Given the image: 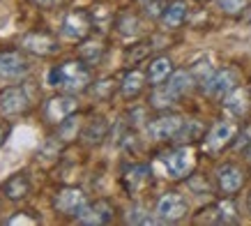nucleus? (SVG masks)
<instances>
[{
    "label": "nucleus",
    "mask_w": 251,
    "mask_h": 226,
    "mask_svg": "<svg viewBox=\"0 0 251 226\" xmlns=\"http://www.w3.org/2000/svg\"><path fill=\"white\" fill-rule=\"evenodd\" d=\"M115 217V208L111 201L106 198H99L95 203H88L83 210L78 212V217L74 219L76 224H85V226H101V224H108L113 222Z\"/></svg>",
    "instance_id": "13"
},
{
    "label": "nucleus",
    "mask_w": 251,
    "mask_h": 226,
    "mask_svg": "<svg viewBox=\"0 0 251 226\" xmlns=\"http://www.w3.org/2000/svg\"><path fill=\"white\" fill-rule=\"evenodd\" d=\"M203 215H198L196 222H210V224H237L240 217H237V205L235 201L226 196L224 201L210 205L205 210H201Z\"/></svg>",
    "instance_id": "14"
},
{
    "label": "nucleus",
    "mask_w": 251,
    "mask_h": 226,
    "mask_svg": "<svg viewBox=\"0 0 251 226\" xmlns=\"http://www.w3.org/2000/svg\"><path fill=\"white\" fill-rule=\"evenodd\" d=\"M247 208H249V212H251V192H249V198H247Z\"/></svg>",
    "instance_id": "38"
},
{
    "label": "nucleus",
    "mask_w": 251,
    "mask_h": 226,
    "mask_svg": "<svg viewBox=\"0 0 251 226\" xmlns=\"http://www.w3.org/2000/svg\"><path fill=\"white\" fill-rule=\"evenodd\" d=\"M88 203H90V201H88V194H85L81 187H76V185H65V187L58 189L53 194V198H51V205H53L55 215L67 217V219H76L78 212L83 210Z\"/></svg>",
    "instance_id": "3"
},
{
    "label": "nucleus",
    "mask_w": 251,
    "mask_h": 226,
    "mask_svg": "<svg viewBox=\"0 0 251 226\" xmlns=\"http://www.w3.org/2000/svg\"><path fill=\"white\" fill-rule=\"evenodd\" d=\"M237 136V125L233 120H219L207 129V134L203 136V148L207 152H221L224 148L233 145Z\"/></svg>",
    "instance_id": "11"
},
{
    "label": "nucleus",
    "mask_w": 251,
    "mask_h": 226,
    "mask_svg": "<svg viewBox=\"0 0 251 226\" xmlns=\"http://www.w3.org/2000/svg\"><path fill=\"white\" fill-rule=\"evenodd\" d=\"M30 58L19 49H0V81H21L30 74Z\"/></svg>",
    "instance_id": "5"
},
{
    "label": "nucleus",
    "mask_w": 251,
    "mask_h": 226,
    "mask_svg": "<svg viewBox=\"0 0 251 226\" xmlns=\"http://www.w3.org/2000/svg\"><path fill=\"white\" fill-rule=\"evenodd\" d=\"M214 2H217V7H219L224 14L237 16V14H242L244 9L249 7L251 0H214Z\"/></svg>",
    "instance_id": "30"
},
{
    "label": "nucleus",
    "mask_w": 251,
    "mask_h": 226,
    "mask_svg": "<svg viewBox=\"0 0 251 226\" xmlns=\"http://www.w3.org/2000/svg\"><path fill=\"white\" fill-rule=\"evenodd\" d=\"M19 46H21L25 53H32V56H39V58H51V56H55V53L60 51L58 37H55L53 32L44 30V28H39V30H28L21 37Z\"/></svg>",
    "instance_id": "8"
},
{
    "label": "nucleus",
    "mask_w": 251,
    "mask_h": 226,
    "mask_svg": "<svg viewBox=\"0 0 251 226\" xmlns=\"http://www.w3.org/2000/svg\"><path fill=\"white\" fill-rule=\"evenodd\" d=\"M152 180V171H150V166L148 164H131L125 169V173H122L120 182L125 192L129 196L138 194L141 189H145V185Z\"/></svg>",
    "instance_id": "17"
},
{
    "label": "nucleus",
    "mask_w": 251,
    "mask_h": 226,
    "mask_svg": "<svg viewBox=\"0 0 251 226\" xmlns=\"http://www.w3.org/2000/svg\"><path fill=\"white\" fill-rule=\"evenodd\" d=\"M251 145V125L244 132H237V136H235V141H233V148L235 150H247Z\"/></svg>",
    "instance_id": "33"
},
{
    "label": "nucleus",
    "mask_w": 251,
    "mask_h": 226,
    "mask_svg": "<svg viewBox=\"0 0 251 226\" xmlns=\"http://www.w3.org/2000/svg\"><path fill=\"white\" fill-rule=\"evenodd\" d=\"M78 111V99L76 95H69V92H58L53 97H49L42 104V118L46 125H60L65 118H69L72 113Z\"/></svg>",
    "instance_id": "7"
},
{
    "label": "nucleus",
    "mask_w": 251,
    "mask_h": 226,
    "mask_svg": "<svg viewBox=\"0 0 251 226\" xmlns=\"http://www.w3.org/2000/svg\"><path fill=\"white\" fill-rule=\"evenodd\" d=\"M224 109L233 115V118H247L251 111V90L244 85H235L233 90L224 97Z\"/></svg>",
    "instance_id": "18"
},
{
    "label": "nucleus",
    "mask_w": 251,
    "mask_h": 226,
    "mask_svg": "<svg viewBox=\"0 0 251 226\" xmlns=\"http://www.w3.org/2000/svg\"><path fill=\"white\" fill-rule=\"evenodd\" d=\"M244 159H247V162H249V164H251V145H249V148H247V150H244Z\"/></svg>",
    "instance_id": "37"
},
{
    "label": "nucleus",
    "mask_w": 251,
    "mask_h": 226,
    "mask_svg": "<svg viewBox=\"0 0 251 226\" xmlns=\"http://www.w3.org/2000/svg\"><path fill=\"white\" fill-rule=\"evenodd\" d=\"M95 28L92 26V16L90 12L85 9H72L67 14L62 16L60 23V35L65 39H72V42H81L90 35V30Z\"/></svg>",
    "instance_id": "10"
},
{
    "label": "nucleus",
    "mask_w": 251,
    "mask_h": 226,
    "mask_svg": "<svg viewBox=\"0 0 251 226\" xmlns=\"http://www.w3.org/2000/svg\"><path fill=\"white\" fill-rule=\"evenodd\" d=\"M32 111V97L23 85H7L0 90V118L12 120Z\"/></svg>",
    "instance_id": "2"
},
{
    "label": "nucleus",
    "mask_w": 251,
    "mask_h": 226,
    "mask_svg": "<svg viewBox=\"0 0 251 226\" xmlns=\"http://www.w3.org/2000/svg\"><path fill=\"white\" fill-rule=\"evenodd\" d=\"M136 2H148V0H136Z\"/></svg>",
    "instance_id": "39"
},
{
    "label": "nucleus",
    "mask_w": 251,
    "mask_h": 226,
    "mask_svg": "<svg viewBox=\"0 0 251 226\" xmlns=\"http://www.w3.org/2000/svg\"><path fill=\"white\" fill-rule=\"evenodd\" d=\"M184 125V118L182 115H177V113H164L159 118H152V120L145 125V134L150 141H175L177 134H180V129Z\"/></svg>",
    "instance_id": "9"
},
{
    "label": "nucleus",
    "mask_w": 251,
    "mask_h": 226,
    "mask_svg": "<svg viewBox=\"0 0 251 226\" xmlns=\"http://www.w3.org/2000/svg\"><path fill=\"white\" fill-rule=\"evenodd\" d=\"M166 5L168 2H164V0H148V2H145V16H150V19H161Z\"/></svg>",
    "instance_id": "32"
},
{
    "label": "nucleus",
    "mask_w": 251,
    "mask_h": 226,
    "mask_svg": "<svg viewBox=\"0 0 251 226\" xmlns=\"http://www.w3.org/2000/svg\"><path fill=\"white\" fill-rule=\"evenodd\" d=\"M194 83H196V79H194V74H191L189 69H175L173 74L168 76L166 88L180 99L182 95H187V92L194 88Z\"/></svg>",
    "instance_id": "24"
},
{
    "label": "nucleus",
    "mask_w": 251,
    "mask_h": 226,
    "mask_svg": "<svg viewBox=\"0 0 251 226\" xmlns=\"http://www.w3.org/2000/svg\"><path fill=\"white\" fill-rule=\"evenodd\" d=\"M9 125L7 122H0V148H2V145H5V141H7V136H9Z\"/></svg>",
    "instance_id": "35"
},
{
    "label": "nucleus",
    "mask_w": 251,
    "mask_h": 226,
    "mask_svg": "<svg viewBox=\"0 0 251 226\" xmlns=\"http://www.w3.org/2000/svg\"><path fill=\"white\" fill-rule=\"evenodd\" d=\"M106 129H108V125L104 118H92L83 127V132H81V139H83L88 145H99L106 139Z\"/></svg>",
    "instance_id": "26"
},
{
    "label": "nucleus",
    "mask_w": 251,
    "mask_h": 226,
    "mask_svg": "<svg viewBox=\"0 0 251 226\" xmlns=\"http://www.w3.org/2000/svg\"><path fill=\"white\" fill-rule=\"evenodd\" d=\"M189 212V201L184 198V194L180 192H164L154 203V217L159 224H175L180 219L187 217Z\"/></svg>",
    "instance_id": "4"
},
{
    "label": "nucleus",
    "mask_w": 251,
    "mask_h": 226,
    "mask_svg": "<svg viewBox=\"0 0 251 226\" xmlns=\"http://www.w3.org/2000/svg\"><path fill=\"white\" fill-rule=\"evenodd\" d=\"M30 5H35V7L39 9H55L62 5V0H28Z\"/></svg>",
    "instance_id": "34"
},
{
    "label": "nucleus",
    "mask_w": 251,
    "mask_h": 226,
    "mask_svg": "<svg viewBox=\"0 0 251 226\" xmlns=\"http://www.w3.org/2000/svg\"><path fill=\"white\" fill-rule=\"evenodd\" d=\"M90 88H92V92H95V97H99V99H106L108 95L115 90V85H113L111 79H104V81H99V83H92Z\"/></svg>",
    "instance_id": "31"
},
{
    "label": "nucleus",
    "mask_w": 251,
    "mask_h": 226,
    "mask_svg": "<svg viewBox=\"0 0 251 226\" xmlns=\"http://www.w3.org/2000/svg\"><path fill=\"white\" fill-rule=\"evenodd\" d=\"M173 60L168 56H157L148 62V69H145V76H148V83L150 85H161V83L168 81V76L173 74Z\"/></svg>",
    "instance_id": "20"
},
{
    "label": "nucleus",
    "mask_w": 251,
    "mask_h": 226,
    "mask_svg": "<svg viewBox=\"0 0 251 226\" xmlns=\"http://www.w3.org/2000/svg\"><path fill=\"white\" fill-rule=\"evenodd\" d=\"M115 28H118V32L127 35V37H136L138 30H141V21L134 14H122V16H118Z\"/></svg>",
    "instance_id": "28"
},
{
    "label": "nucleus",
    "mask_w": 251,
    "mask_h": 226,
    "mask_svg": "<svg viewBox=\"0 0 251 226\" xmlns=\"http://www.w3.org/2000/svg\"><path fill=\"white\" fill-rule=\"evenodd\" d=\"M145 83H148V76H145L141 69H129L120 81V95L125 99H136L138 95L143 92Z\"/></svg>",
    "instance_id": "21"
},
{
    "label": "nucleus",
    "mask_w": 251,
    "mask_h": 226,
    "mask_svg": "<svg viewBox=\"0 0 251 226\" xmlns=\"http://www.w3.org/2000/svg\"><path fill=\"white\" fill-rule=\"evenodd\" d=\"M104 53H106V46L99 37H85L81 39V44H78V58L88 65H99V60L104 58Z\"/></svg>",
    "instance_id": "22"
},
{
    "label": "nucleus",
    "mask_w": 251,
    "mask_h": 226,
    "mask_svg": "<svg viewBox=\"0 0 251 226\" xmlns=\"http://www.w3.org/2000/svg\"><path fill=\"white\" fill-rule=\"evenodd\" d=\"M62 141H58L55 136H49L44 143L37 148V152H35V162L42 166H53L58 164V159H60V152H62Z\"/></svg>",
    "instance_id": "23"
},
{
    "label": "nucleus",
    "mask_w": 251,
    "mask_h": 226,
    "mask_svg": "<svg viewBox=\"0 0 251 226\" xmlns=\"http://www.w3.org/2000/svg\"><path fill=\"white\" fill-rule=\"evenodd\" d=\"M49 85L58 92H69V95H81V92L90 90L92 85V72L90 65L83 62L81 58L74 60H62L49 69L46 76Z\"/></svg>",
    "instance_id": "1"
},
{
    "label": "nucleus",
    "mask_w": 251,
    "mask_h": 226,
    "mask_svg": "<svg viewBox=\"0 0 251 226\" xmlns=\"http://www.w3.org/2000/svg\"><path fill=\"white\" fill-rule=\"evenodd\" d=\"M32 192V180L28 171H16L2 182V198H7L9 203H21L25 201Z\"/></svg>",
    "instance_id": "16"
},
{
    "label": "nucleus",
    "mask_w": 251,
    "mask_h": 226,
    "mask_svg": "<svg viewBox=\"0 0 251 226\" xmlns=\"http://www.w3.org/2000/svg\"><path fill=\"white\" fill-rule=\"evenodd\" d=\"M175 102H177V97L168 90L164 83H161V85H154L152 95L148 97V104L152 106V109H159V111H164V109H168V106H173Z\"/></svg>",
    "instance_id": "27"
},
{
    "label": "nucleus",
    "mask_w": 251,
    "mask_h": 226,
    "mask_svg": "<svg viewBox=\"0 0 251 226\" xmlns=\"http://www.w3.org/2000/svg\"><path fill=\"white\" fill-rule=\"evenodd\" d=\"M203 125L198 120H184L182 129H180V134L175 141H194V139H203Z\"/></svg>",
    "instance_id": "29"
},
{
    "label": "nucleus",
    "mask_w": 251,
    "mask_h": 226,
    "mask_svg": "<svg viewBox=\"0 0 251 226\" xmlns=\"http://www.w3.org/2000/svg\"><path fill=\"white\" fill-rule=\"evenodd\" d=\"M9 224H16V222H23V224H35L37 219L32 217V219H28V217H23V215H19V217H12V219H7Z\"/></svg>",
    "instance_id": "36"
},
{
    "label": "nucleus",
    "mask_w": 251,
    "mask_h": 226,
    "mask_svg": "<svg viewBox=\"0 0 251 226\" xmlns=\"http://www.w3.org/2000/svg\"><path fill=\"white\" fill-rule=\"evenodd\" d=\"M161 162H164V171L171 180H184L196 166V152L191 145H180V148L166 152Z\"/></svg>",
    "instance_id": "6"
},
{
    "label": "nucleus",
    "mask_w": 251,
    "mask_h": 226,
    "mask_svg": "<svg viewBox=\"0 0 251 226\" xmlns=\"http://www.w3.org/2000/svg\"><path fill=\"white\" fill-rule=\"evenodd\" d=\"M217 189L224 196H233L244 187V171L233 162H226L217 169Z\"/></svg>",
    "instance_id": "15"
},
{
    "label": "nucleus",
    "mask_w": 251,
    "mask_h": 226,
    "mask_svg": "<svg viewBox=\"0 0 251 226\" xmlns=\"http://www.w3.org/2000/svg\"><path fill=\"white\" fill-rule=\"evenodd\" d=\"M81 132H83V129H81V118H78L76 113H72V115L65 118L60 125H55L53 136L58 139V141H62V143L67 145V143H72L74 139H78Z\"/></svg>",
    "instance_id": "25"
},
{
    "label": "nucleus",
    "mask_w": 251,
    "mask_h": 226,
    "mask_svg": "<svg viewBox=\"0 0 251 226\" xmlns=\"http://www.w3.org/2000/svg\"><path fill=\"white\" fill-rule=\"evenodd\" d=\"M0 203H2V201H0Z\"/></svg>",
    "instance_id": "40"
},
{
    "label": "nucleus",
    "mask_w": 251,
    "mask_h": 226,
    "mask_svg": "<svg viewBox=\"0 0 251 226\" xmlns=\"http://www.w3.org/2000/svg\"><path fill=\"white\" fill-rule=\"evenodd\" d=\"M187 16H189V5H187V0H171L166 5V9H164V14H161L159 21L166 30H177V28L184 26Z\"/></svg>",
    "instance_id": "19"
},
{
    "label": "nucleus",
    "mask_w": 251,
    "mask_h": 226,
    "mask_svg": "<svg viewBox=\"0 0 251 226\" xmlns=\"http://www.w3.org/2000/svg\"><path fill=\"white\" fill-rule=\"evenodd\" d=\"M235 85H237V74H235V69H230V67L214 69L212 74L201 83L203 92H205L207 97H214V99H224Z\"/></svg>",
    "instance_id": "12"
}]
</instances>
